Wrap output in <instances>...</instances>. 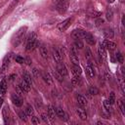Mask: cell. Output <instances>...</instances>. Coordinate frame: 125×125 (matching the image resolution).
Instances as JSON below:
<instances>
[{
    "label": "cell",
    "mask_w": 125,
    "mask_h": 125,
    "mask_svg": "<svg viewBox=\"0 0 125 125\" xmlns=\"http://www.w3.org/2000/svg\"><path fill=\"white\" fill-rule=\"evenodd\" d=\"M25 33H26V26L21 27L13 36L12 38V45L14 47H18L20 44H21V42L23 41L24 37H25Z\"/></svg>",
    "instance_id": "1"
},
{
    "label": "cell",
    "mask_w": 125,
    "mask_h": 125,
    "mask_svg": "<svg viewBox=\"0 0 125 125\" xmlns=\"http://www.w3.org/2000/svg\"><path fill=\"white\" fill-rule=\"evenodd\" d=\"M38 45V42H37V36L34 32L30 33L29 36L27 37L26 39V46H25V50L26 51H32L34 50Z\"/></svg>",
    "instance_id": "2"
},
{
    "label": "cell",
    "mask_w": 125,
    "mask_h": 125,
    "mask_svg": "<svg viewBox=\"0 0 125 125\" xmlns=\"http://www.w3.org/2000/svg\"><path fill=\"white\" fill-rule=\"evenodd\" d=\"M68 3L67 0H56V9L59 13L64 14L67 11Z\"/></svg>",
    "instance_id": "3"
},
{
    "label": "cell",
    "mask_w": 125,
    "mask_h": 125,
    "mask_svg": "<svg viewBox=\"0 0 125 125\" xmlns=\"http://www.w3.org/2000/svg\"><path fill=\"white\" fill-rule=\"evenodd\" d=\"M10 61H11V55H7L4 58L3 62H2V65L0 67V75H3L8 70V67L10 65Z\"/></svg>",
    "instance_id": "4"
},
{
    "label": "cell",
    "mask_w": 125,
    "mask_h": 125,
    "mask_svg": "<svg viewBox=\"0 0 125 125\" xmlns=\"http://www.w3.org/2000/svg\"><path fill=\"white\" fill-rule=\"evenodd\" d=\"M57 72L60 73L62 77L66 76L67 73H68V72H67V69H66V67H65V65H64L62 62L57 63Z\"/></svg>",
    "instance_id": "5"
},
{
    "label": "cell",
    "mask_w": 125,
    "mask_h": 125,
    "mask_svg": "<svg viewBox=\"0 0 125 125\" xmlns=\"http://www.w3.org/2000/svg\"><path fill=\"white\" fill-rule=\"evenodd\" d=\"M70 22H71V19H66L64 21H62V22H60L58 24V28L60 31H64L68 28V26L70 25Z\"/></svg>",
    "instance_id": "6"
},
{
    "label": "cell",
    "mask_w": 125,
    "mask_h": 125,
    "mask_svg": "<svg viewBox=\"0 0 125 125\" xmlns=\"http://www.w3.org/2000/svg\"><path fill=\"white\" fill-rule=\"evenodd\" d=\"M55 111H56V114L59 116V117H61L62 120H64V121H66V120H68V115L64 112V110L61 107V106H58V107H56L55 108Z\"/></svg>",
    "instance_id": "7"
},
{
    "label": "cell",
    "mask_w": 125,
    "mask_h": 125,
    "mask_svg": "<svg viewBox=\"0 0 125 125\" xmlns=\"http://www.w3.org/2000/svg\"><path fill=\"white\" fill-rule=\"evenodd\" d=\"M70 61L73 64H79V60H78V57H77V53L75 51V47H72L70 49Z\"/></svg>",
    "instance_id": "8"
},
{
    "label": "cell",
    "mask_w": 125,
    "mask_h": 125,
    "mask_svg": "<svg viewBox=\"0 0 125 125\" xmlns=\"http://www.w3.org/2000/svg\"><path fill=\"white\" fill-rule=\"evenodd\" d=\"M52 55H53V58H54V60H55V62H56L57 63L62 62V55H61L59 49H57V48H53V49H52Z\"/></svg>",
    "instance_id": "9"
},
{
    "label": "cell",
    "mask_w": 125,
    "mask_h": 125,
    "mask_svg": "<svg viewBox=\"0 0 125 125\" xmlns=\"http://www.w3.org/2000/svg\"><path fill=\"white\" fill-rule=\"evenodd\" d=\"M85 33H86V31H84L83 29H75V30L72 31L71 35H72V37L74 39H80V38L84 37Z\"/></svg>",
    "instance_id": "10"
},
{
    "label": "cell",
    "mask_w": 125,
    "mask_h": 125,
    "mask_svg": "<svg viewBox=\"0 0 125 125\" xmlns=\"http://www.w3.org/2000/svg\"><path fill=\"white\" fill-rule=\"evenodd\" d=\"M98 54H99V56H100L101 59H103V60H105V59H106L105 48H104V44H103L102 42L99 44V47H98Z\"/></svg>",
    "instance_id": "11"
},
{
    "label": "cell",
    "mask_w": 125,
    "mask_h": 125,
    "mask_svg": "<svg viewBox=\"0 0 125 125\" xmlns=\"http://www.w3.org/2000/svg\"><path fill=\"white\" fill-rule=\"evenodd\" d=\"M2 114H3V119H4V123L5 124H9L10 123V113H9V107L8 106H4L2 109Z\"/></svg>",
    "instance_id": "12"
},
{
    "label": "cell",
    "mask_w": 125,
    "mask_h": 125,
    "mask_svg": "<svg viewBox=\"0 0 125 125\" xmlns=\"http://www.w3.org/2000/svg\"><path fill=\"white\" fill-rule=\"evenodd\" d=\"M103 44H104V48L107 49L108 51H113L116 48V44L114 42H112V41H109V40H104L103 42Z\"/></svg>",
    "instance_id": "13"
},
{
    "label": "cell",
    "mask_w": 125,
    "mask_h": 125,
    "mask_svg": "<svg viewBox=\"0 0 125 125\" xmlns=\"http://www.w3.org/2000/svg\"><path fill=\"white\" fill-rule=\"evenodd\" d=\"M11 101L13 102V104L16 105V106H21V104H22V101H21V99L19 97V95H17V94H13L12 96H11Z\"/></svg>",
    "instance_id": "14"
},
{
    "label": "cell",
    "mask_w": 125,
    "mask_h": 125,
    "mask_svg": "<svg viewBox=\"0 0 125 125\" xmlns=\"http://www.w3.org/2000/svg\"><path fill=\"white\" fill-rule=\"evenodd\" d=\"M76 112H77L78 116L80 117V119H82V120L87 119V113H86V110L83 108V106H78L76 108Z\"/></svg>",
    "instance_id": "15"
},
{
    "label": "cell",
    "mask_w": 125,
    "mask_h": 125,
    "mask_svg": "<svg viewBox=\"0 0 125 125\" xmlns=\"http://www.w3.org/2000/svg\"><path fill=\"white\" fill-rule=\"evenodd\" d=\"M86 72L89 75V77H91V78H94L95 77V69H94V66L92 65V63L90 62L86 65Z\"/></svg>",
    "instance_id": "16"
},
{
    "label": "cell",
    "mask_w": 125,
    "mask_h": 125,
    "mask_svg": "<svg viewBox=\"0 0 125 125\" xmlns=\"http://www.w3.org/2000/svg\"><path fill=\"white\" fill-rule=\"evenodd\" d=\"M83 38H85L86 42H87V43H88L89 45H94V44L96 43V40H95L94 36H93V35H92L91 33H89V32H86Z\"/></svg>",
    "instance_id": "17"
},
{
    "label": "cell",
    "mask_w": 125,
    "mask_h": 125,
    "mask_svg": "<svg viewBox=\"0 0 125 125\" xmlns=\"http://www.w3.org/2000/svg\"><path fill=\"white\" fill-rule=\"evenodd\" d=\"M41 76H42L43 80H44L48 85H51V84H52L53 79H52L51 75H50L48 72H44V71H42V72H41Z\"/></svg>",
    "instance_id": "18"
},
{
    "label": "cell",
    "mask_w": 125,
    "mask_h": 125,
    "mask_svg": "<svg viewBox=\"0 0 125 125\" xmlns=\"http://www.w3.org/2000/svg\"><path fill=\"white\" fill-rule=\"evenodd\" d=\"M19 87L25 93V92H29V90H30V84H28L26 81H24L23 79L21 80V84L19 85Z\"/></svg>",
    "instance_id": "19"
},
{
    "label": "cell",
    "mask_w": 125,
    "mask_h": 125,
    "mask_svg": "<svg viewBox=\"0 0 125 125\" xmlns=\"http://www.w3.org/2000/svg\"><path fill=\"white\" fill-rule=\"evenodd\" d=\"M47 114H48V117L50 119H55V115H56V111H55V107H53L52 105H49L48 106V110H47Z\"/></svg>",
    "instance_id": "20"
},
{
    "label": "cell",
    "mask_w": 125,
    "mask_h": 125,
    "mask_svg": "<svg viewBox=\"0 0 125 125\" xmlns=\"http://www.w3.org/2000/svg\"><path fill=\"white\" fill-rule=\"evenodd\" d=\"M76 99H77V103H78V104L80 105V106H86L87 105V100L83 97V96H80V95H78L77 97H76Z\"/></svg>",
    "instance_id": "21"
},
{
    "label": "cell",
    "mask_w": 125,
    "mask_h": 125,
    "mask_svg": "<svg viewBox=\"0 0 125 125\" xmlns=\"http://www.w3.org/2000/svg\"><path fill=\"white\" fill-rule=\"evenodd\" d=\"M104 35L105 38H109L110 39V38H112L114 36V32H113V30L111 28L107 27V28H105L104 30Z\"/></svg>",
    "instance_id": "22"
},
{
    "label": "cell",
    "mask_w": 125,
    "mask_h": 125,
    "mask_svg": "<svg viewBox=\"0 0 125 125\" xmlns=\"http://www.w3.org/2000/svg\"><path fill=\"white\" fill-rule=\"evenodd\" d=\"M39 50H40V54H41V56H42V58H44V59H48V50H47V47L45 46V45H41L40 46V48H39Z\"/></svg>",
    "instance_id": "23"
},
{
    "label": "cell",
    "mask_w": 125,
    "mask_h": 125,
    "mask_svg": "<svg viewBox=\"0 0 125 125\" xmlns=\"http://www.w3.org/2000/svg\"><path fill=\"white\" fill-rule=\"evenodd\" d=\"M72 73L75 75V76H80L81 73H82V70H81V67L79 66V64H73L72 66Z\"/></svg>",
    "instance_id": "24"
},
{
    "label": "cell",
    "mask_w": 125,
    "mask_h": 125,
    "mask_svg": "<svg viewBox=\"0 0 125 125\" xmlns=\"http://www.w3.org/2000/svg\"><path fill=\"white\" fill-rule=\"evenodd\" d=\"M6 90H7V82L5 79H2L0 82V94L4 95L6 93Z\"/></svg>",
    "instance_id": "25"
},
{
    "label": "cell",
    "mask_w": 125,
    "mask_h": 125,
    "mask_svg": "<svg viewBox=\"0 0 125 125\" xmlns=\"http://www.w3.org/2000/svg\"><path fill=\"white\" fill-rule=\"evenodd\" d=\"M22 79H23L24 81H26L28 84L31 85V83H32V81H31V76H30V74H29L27 71H23V73H22Z\"/></svg>",
    "instance_id": "26"
},
{
    "label": "cell",
    "mask_w": 125,
    "mask_h": 125,
    "mask_svg": "<svg viewBox=\"0 0 125 125\" xmlns=\"http://www.w3.org/2000/svg\"><path fill=\"white\" fill-rule=\"evenodd\" d=\"M118 106H119V109H120L121 113L124 115L125 114V104H124V102H123L122 99L118 100Z\"/></svg>",
    "instance_id": "27"
},
{
    "label": "cell",
    "mask_w": 125,
    "mask_h": 125,
    "mask_svg": "<svg viewBox=\"0 0 125 125\" xmlns=\"http://www.w3.org/2000/svg\"><path fill=\"white\" fill-rule=\"evenodd\" d=\"M88 93H89L90 95H92V96H94V95H98V94H99V90H98L97 87H95V86H91V87L89 88V90H88Z\"/></svg>",
    "instance_id": "28"
},
{
    "label": "cell",
    "mask_w": 125,
    "mask_h": 125,
    "mask_svg": "<svg viewBox=\"0 0 125 125\" xmlns=\"http://www.w3.org/2000/svg\"><path fill=\"white\" fill-rule=\"evenodd\" d=\"M81 83V78L79 77V76H75L74 75V77L72 78V80H71V84L73 85V86H76V85H79Z\"/></svg>",
    "instance_id": "29"
},
{
    "label": "cell",
    "mask_w": 125,
    "mask_h": 125,
    "mask_svg": "<svg viewBox=\"0 0 125 125\" xmlns=\"http://www.w3.org/2000/svg\"><path fill=\"white\" fill-rule=\"evenodd\" d=\"M25 113H26L28 116H32V115H33L34 110H33V107H32L30 104H28V105L26 106V108H25Z\"/></svg>",
    "instance_id": "30"
},
{
    "label": "cell",
    "mask_w": 125,
    "mask_h": 125,
    "mask_svg": "<svg viewBox=\"0 0 125 125\" xmlns=\"http://www.w3.org/2000/svg\"><path fill=\"white\" fill-rule=\"evenodd\" d=\"M74 47H75L76 49H82V48H83V43H82V41H81L80 39H75V41H74Z\"/></svg>",
    "instance_id": "31"
},
{
    "label": "cell",
    "mask_w": 125,
    "mask_h": 125,
    "mask_svg": "<svg viewBox=\"0 0 125 125\" xmlns=\"http://www.w3.org/2000/svg\"><path fill=\"white\" fill-rule=\"evenodd\" d=\"M108 103L110 104H114V102H115V94L113 93V92H111L110 94H109V98H108Z\"/></svg>",
    "instance_id": "32"
},
{
    "label": "cell",
    "mask_w": 125,
    "mask_h": 125,
    "mask_svg": "<svg viewBox=\"0 0 125 125\" xmlns=\"http://www.w3.org/2000/svg\"><path fill=\"white\" fill-rule=\"evenodd\" d=\"M115 57H116V60H117V62H118L123 63L124 59H123V55H122L121 53H117V54H115Z\"/></svg>",
    "instance_id": "33"
},
{
    "label": "cell",
    "mask_w": 125,
    "mask_h": 125,
    "mask_svg": "<svg viewBox=\"0 0 125 125\" xmlns=\"http://www.w3.org/2000/svg\"><path fill=\"white\" fill-rule=\"evenodd\" d=\"M19 116H20V118L21 119V120H23V121H26L27 120V114L25 113V111H20L19 112Z\"/></svg>",
    "instance_id": "34"
},
{
    "label": "cell",
    "mask_w": 125,
    "mask_h": 125,
    "mask_svg": "<svg viewBox=\"0 0 125 125\" xmlns=\"http://www.w3.org/2000/svg\"><path fill=\"white\" fill-rule=\"evenodd\" d=\"M112 16H113V13H112V10H111V9H109V10H107V12H106V15H105V17H106V19H107L108 21H111V20H112Z\"/></svg>",
    "instance_id": "35"
},
{
    "label": "cell",
    "mask_w": 125,
    "mask_h": 125,
    "mask_svg": "<svg viewBox=\"0 0 125 125\" xmlns=\"http://www.w3.org/2000/svg\"><path fill=\"white\" fill-rule=\"evenodd\" d=\"M15 61L18 62V63H23L24 62V58L21 57V56H16L15 57Z\"/></svg>",
    "instance_id": "36"
},
{
    "label": "cell",
    "mask_w": 125,
    "mask_h": 125,
    "mask_svg": "<svg viewBox=\"0 0 125 125\" xmlns=\"http://www.w3.org/2000/svg\"><path fill=\"white\" fill-rule=\"evenodd\" d=\"M118 81H119V84H120V87H121V90H122V93L124 94L125 91H124V81H123V77H119L118 78Z\"/></svg>",
    "instance_id": "37"
},
{
    "label": "cell",
    "mask_w": 125,
    "mask_h": 125,
    "mask_svg": "<svg viewBox=\"0 0 125 125\" xmlns=\"http://www.w3.org/2000/svg\"><path fill=\"white\" fill-rule=\"evenodd\" d=\"M85 57H86L87 60H90L92 58V53H91V51H90L89 48H87L86 51H85Z\"/></svg>",
    "instance_id": "38"
},
{
    "label": "cell",
    "mask_w": 125,
    "mask_h": 125,
    "mask_svg": "<svg viewBox=\"0 0 125 125\" xmlns=\"http://www.w3.org/2000/svg\"><path fill=\"white\" fill-rule=\"evenodd\" d=\"M110 105H111V104L108 103V101H104V108H105L106 110L109 111V110L111 109V108H110Z\"/></svg>",
    "instance_id": "39"
},
{
    "label": "cell",
    "mask_w": 125,
    "mask_h": 125,
    "mask_svg": "<svg viewBox=\"0 0 125 125\" xmlns=\"http://www.w3.org/2000/svg\"><path fill=\"white\" fill-rule=\"evenodd\" d=\"M55 77H56L57 80H59L60 82H62V80H63V77H62L60 73H58V72H55Z\"/></svg>",
    "instance_id": "40"
},
{
    "label": "cell",
    "mask_w": 125,
    "mask_h": 125,
    "mask_svg": "<svg viewBox=\"0 0 125 125\" xmlns=\"http://www.w3.org/2000/svg\"><path fill=\"white\" fill-rule=\"evenodd\" d=\"M31 122H32L33 124H39V119H38V117L32 116V117H31Z\"/></svg>",
    "instance_id": "41"
},
{
    "label": "cell",
    "mask_w": 125,
    "mask_h": 125,
    "mask_svg": "<svg viewBox=\"0 0 125 125\" xmlns=\"http://www.w3.org/2000/svg\"><path fill=\"white\" fill-rule=\"evenodd\" d=\"M47 117H48V114H46V113H42V114H41L42 120H43L44 122H46V123L48 122V118H47Z\"/></svg>",
    "instance_id": "42"
},
{
    "label": "cell",
    "mask_w": 125,
    "mask_h": 125,
    "mask_svg": "<svg viewBox=\"0 0 125 125\" xmlns=\"http://www.w3.org/2000/svg\"><path fill=\"white\" fill-rule=\"evenodd\" d=\"M24 62H25L27 65H30V64H31V60H30V58H29V57L24 58Z\"/></svg>",
    "instance_id": "43"
},
{
    "label": "cell",
    "mask_w": 125,
    "mask_h": 125,
    "mask_svg": "<svg viewBox=\"0 0 125 125\" xmlns=\"http://www.w3.org/2000/svg\"><path fill=\"white\" fill-rule=\"evenodd\" d=\"M32 72H33V75H34L35 77H38V76H39V74H40L39 70H38V69H36V68H33Z\"/></svg>",
    "instance_id": "44"
},
{
    "label": "cell",
    "mask_w": 125,
    "mask_h": 125,
    "mask_svg": "<svg viewBox=\"0 0 125 125\" xmlns=\"http://www.w3.org/2000/svg\"><path fill=\"white\" fill-rule=\"evenodd\" d=\"M102 23H104V20H103V19H98V20L96 21V25H97V26L101 25Z\"/></svg>",
    "instance_id": "45"
},
{
    "label": "cell",
    "mask_w": 125,
    "mask_h": 125,
    "mask_svg": "<svg viewBox=\"0 0 125 125\" xmlns=\"http://www.w3.org/2000/svg\"><path fill=\"white\" fill-rule=\"evenodd\" d=\"M124 70H125L124 66H121V76H122V77L125 76V72H124Z\"/></svg>",
    "instance_id": "46"
},
{
    "label": "cell",
    "mask_w": 125,
    "mask_h": 125,
    "mask_svg": "<svg viewBox=\"0 0 125 125\" xmlns=\"http://www.w3.org/2000/svg\"><path fill=\"white\" fill-rule=\"evenodd\" d=\"M3 102H4L3 98H0V107H1V106H2V104H3Z\"/></svg>",
    "instance_id": "47"
},
{
    "label": "cell",
    "mask_w": 125,
    "mask_h": 125,
    "mask_svg": "<svg viewBox=\"0 0 125 125\" xmlns=\"http://www.w3.org/2000/svg\"><path fill=\"white\" fill-rule=\"evenodd\" d=\"M107 1H108L109 3H113V2H114V0H107Z\"/></svg>",
    "instance_id": "48"
},
{
    "label": "cell",
    "mask_w": 125,
    "mask_h": 125,
    "mask_svg": "<svg viewBox=\"0 0 125 125\" xmlns=\"http://www.w3.org/2000/svg\"><path fill=\"white\" fill-rule=\"evenodd\" d=\"M119 1H120V2H121V3H123V2H124V1H125V0H119Z\"/></svg>",
    "instance_id": "49"
}]
</instances>
